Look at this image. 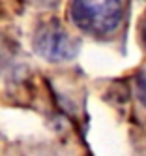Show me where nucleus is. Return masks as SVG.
I'll return each instance as SVG.
<instances>
[{"instance_id":"obj_4","label":"nucleus","mask_w":146,"mask_h":156,"mask_svg":"<svg viewBox=\"0 0 146 156\" xmlns=\"http://www.w3.org/2000/svg\"><path fill=\"white\" fill-rule=\"evenodd\" d=\"M142 41L146 45V19H144V25H142Z\"/></svg>"},{"instance_id":"obj_1","label":"nucleus","mask_w":146,"mask_h":156,"mask_svg":"<svg viewBox=\"0 0 146 156\" xmlns=\"http://www.w3.org/2000/svg\"><path fill=\"white\" fill-rule=\"evenodd\" d=\"M73 25L92 36H109L122 23V0H71Z\"/></svg>"},{"instance_id":"obj_2","label":"nucleus","mask_w":146,"mask_h":156,"mask_svg":"<svg viewBox=\"0 0 146 156\" xmlns=\"http://www.w3.org/2000/svg\"><path fill=\"white\" fill-rule=\"evenodd\" d=\"M34 51L49 62H66L75 58L79 53V41L58 23H49L36 32Z\"/></svg>"},{"instance_id":"obj_3","label":"nucleus","mask_w":146,"mask_h":156,"mask_svg":"<svg viewBox=\"0 0 146 156\" xmlns=\"http://www.w3.org/2000/svg\"><path fill=\"white\" fill-rule=\"evenodd\" d=\"M137 94H139V100L146 107V73L137 77Z\"/></svg>"}]
</instances>
